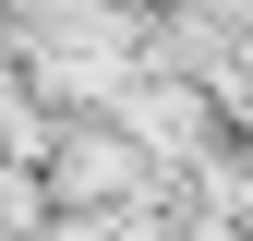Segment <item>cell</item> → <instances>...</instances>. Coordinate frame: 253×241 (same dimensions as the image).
<instances>
[{"label":"cell","instance_id":"cell-1","mask_svg":"<svg viewBox=\"0 0 253 241\" xmlns=\"http://www.w3.org/2000/svg\"><path fill=\"white\" fill-rule=\"evenodd\" d=\"M60 193H73V205H97V193H133V157H121V145H73V157H60Z\"/></svg>","mask_w":253,"mask_h":241}]
</instances>
